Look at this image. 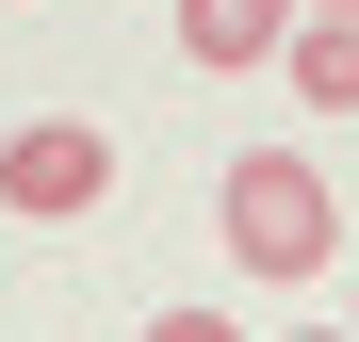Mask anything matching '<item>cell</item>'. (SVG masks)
Returning <instances> with one entry per match:
<instances>
[{
    "label": "cell",
    "mask_w": 359,
    "mask_h": 342,
    "mask_svg": "<svg viewBox=\"0 0 359 342\" xmlns=\"http://www.w3.org/2000/svg\"><path fill=\"white\" fill-rule=\"evenodd\" d=\"M212 228H229V261H245V277H327V245H343V196H327L294 147H245V163L212 180Z\"/></svg>",
    "instance_id": "6da1fadb"
},
{
    "label": "cell",
    "mask_w": 359,
    "mask_h": 342,
    "mask_svg": "<svg viewBox=\"0 0 359 342\" xmlns=\"http://www.w3.org/2000/svg\"><path fill=\"white\" fill-rule=\"evenodd\" d=\"M114 196V131L98 114H33V131H0V212H33V228H66Z\"/></svg>",
    "instance_id": "7a4b0ae2"
},
{
    "label": "cell",
    "mask_w": 359,
    "mask_h": 342,
    "mask_svg": "<svg viewBox=\"0 0 359 342\" xmlns=\"http://www.w3.org/2000/svg\"><path fill=\"white\" fill-rule=\"evenodd\" d=\"M294 33H311V0H180V49L229 82V66H294Z\"/></svg>",
    "instance_id": "3957f363"
},
{
    "label": "cell",
    "mask_w": 359,
    "mask_h": 342,
    "mask_svg": "<svg viewBox=\"0 0 359 342\" xmlns=\"http://www.w3.org/2000/svg\"><path fill=\"white\" fill-rule=\"evenodd\" d=\"M294 98H311V114H359V17H311V33H294V66H278Z\"/></svg>",
    "instance_id": "277c9868"
},
{
    "label": "cell",
    "mask_w": 359,
    "mask_h": 342,
    "mask_svg": "<svg viewBox=\"0 0 359 342\" xmlns=\"http://www.w3.org/2000/svg\"><path fill=\"white\" fill-rule=\"evenodd\" d=\"M147 342H245V326H229V310H163Z\"/></svg>",
    "instance_id": "5b68a950"
},
{
    "label": "cell",
    "mask_w": 359,
    "mask_h": 342,
    "mask_svg": "<svg viewBox=\"0 0 359 342\" xmlns=\"http://www.w3.org/2000/svg\"><path fill=\"white\" fill-rule=\"evenodd\" d=\"M294 342H359V326H294Z\"/></svg>",
    "instance_id": "8992f818"
},
{
    "label": "cell",
    "mask_w": 359,
    "mask_h": 342,
    "mask_svg": "<svg viewBox=\"0 0 359 342\" xmlns=\"http://www.w3.org/2000/svg\"><path fill=\"white\" fill-rule=\"evenodd\" d=\"M311 17H359V0H311Z\"/></svg>",
    "instance_id": "52a82bcc"
}]
</instances>
